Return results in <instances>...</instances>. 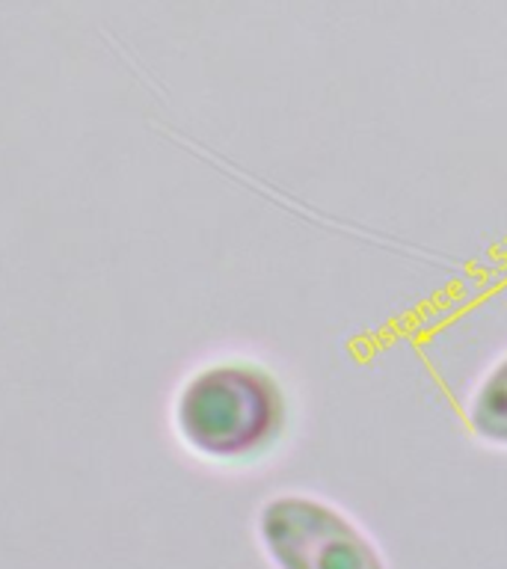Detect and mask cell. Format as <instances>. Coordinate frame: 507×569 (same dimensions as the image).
<instances>
[{
    "instance_id": "cell-2",
    "label": "cell",
    "mask_w": 507,
    "mask_h": 569,
    "mask_svg": "<svg viewBox=\"0 0 507 569\" xmlns=\"http://www.w3.org/2000/svg\"><path fill=\"white\" fill-rule=\"evenodd\" d=\"M258 540L276 569H386L362 528L318 498L267 501L258 516Z\"/></svg>"
},
{
    "instance_id": "cell-1",
    "label": "cell",
    "mask_w": 507,
    "mask_h": 569,
    "mask_svg": "<svg viewBox=\"0 0 507 569\" xmlns=\"http://www.w3.org/2000/svg\"><path fill=\"white\" fill-rule=\"evenodd\" d=\"M176 427L187 448L205 460H249L279 433L282 398L258 368L211 365L193 373L178 395Z\"/></svg>"
},
{
    "instance_id": "cell-3",
    "label": "cell",
    "mask_w": 507,
    "mask_h": 569,
    "mask_svg": "<svg viewBox=\"0 0 507 569\" xmlns=\"http://www.w3.org/2000/svg\"><path fill=\"white\" fill-rule=\"evenodd\" d=\"M480 407L487 412V416L480 418V430L487 427V430L498 433L501 439H507V371L501 380L493 382L489 398L480 400Z\"/></svg>"
}]
</instances>
